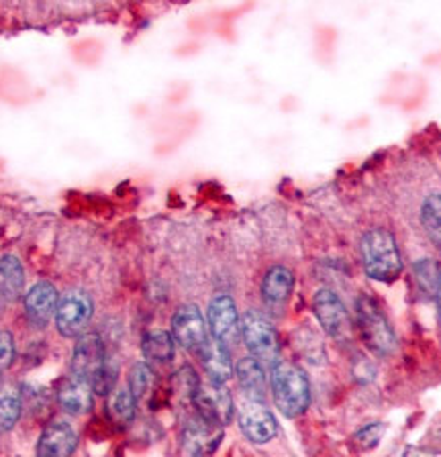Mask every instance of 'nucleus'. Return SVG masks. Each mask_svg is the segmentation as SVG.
I'll return each mask as SVG.
<instances>
[{
    "instance_id": "obj_1",
    "label": "nucleus",
    "mask_w": 441,
    "mask_h": 457,
    "mask_svg": "<svg viewBox=\"0 0 441 457\" xmlns=\"http://www.w3.org/2000/svg\"><path fill=\"white\" fill-rule=\"evenodd\" d=\"M364 271L376 282H395L403 274V260L395 235L388 228H370L360 241Z\"/></svg>"
},
{
    "instance_id": "obj_2",
    "label": "nucleus",
    "mask_w": 441,
    "mask_h": 457,
    "mask_svg": "<svg viewBox=\"0 0 441 457\" xmlns=\"http://www.w3.org/2000/svg\"><path fill=\"white\" fill-rule=\"evenodd\" d=\"M272 395L274 403L284 417L295 419L309 409L311 404V386L304 371L290 361L276 360L272 363Z\"/></svg>"
},
{
    "instance_id": "obj_3",
    "label": "nucleus",
    "mask_w": 441,
    "mask_h": 457,
    "mask_svg": "<svg viewBox=\"0 0 441 457\" xmlns=\"http://www.w3.org/2000/svg\"><path fill=\"white\" fill-rule=\"evenodd\" d=\"M355 312H358V327L360 335L366 345L372 349L376 355H390L396 349V337L390 328L388 320L380 312L379 304L370 296H360L355 303Z\"/></svg>"
},
{
    "instance_id": "obj_4",
    "label": "nucleus",
    "mask_w": 441,
    "mask_h": 457,
    "mask_svg": "<svg viewBox=\"0 0 441 457\" xmlns=\"http://www.w3.org/2000/svg\"><path fill=\"white\" fill-rule=\"evenodd\" d=\"M241 337L255 360L262 363H274L279 360V333L262 312L247 311L241 317Z\"/></svg>"
},
{
    "instance_id": "obj_5",
    "label": "nucleus",
    "mask_w": 441,
    "mask_h": 457,
    "mask_svg": "<svg viewBox=\"0 0 441 457\" xmlns=\"http://www.w3.org/2000/svg\"><path fill=\"white\" fill-rule=\"evenodd\" d=\"M192 404L196 406V412L203 419L215 425L225 427L233 419V398L219 382H198L195 395H192Z\"/></svg>"
},
{
    "instance_id": "obj_6",
    "label": "nucleus",
    "mask_w": 441,
    "mask_h": 457,
    "mask_svg": "<svg viewBox=\"0 0 441 457\" xmlns=\"http://www.w3.org/2000/svg\"><path fill=\"white\" fill-rule=\"evenodd\" d=\"M312 309H315V317L329 337L344 339L350 335V314H347L336 292L329 288L319 290L312 298Z\"/></svg>"
},
{
    "instance_id": "obj_7",
    "label": "nucleus",
    "mask_w": 441,
    "mask_h": 457,
    "mask_svg": "<svg viewBox=\"0 0 441 457\" xmlns=\"http://www.w3.org/2000/svg\"><path fill=\"white\" fill-rule=\"evenodd\" d=\"M209 327L211 335L225 347H233L241 337V319L237 306L231 296L220 295L209 304Z\"/></svg>"
},
{
    "instance_id": "obj_8",
    "label": "nucleus",
    "mask_w": 441,
    "mask_h": 457,
    "mask_svg": "<svg viewBox=\"0 0 441 457\" xmlns=\"http://www.w3.org/2000/svg\"><path fill=\"white\" fill-rule=\"evenodd\" d=\"M92 314V300L80 290L68 292L55 309V325L63 337H76L87 327Z\"/></svg>"
},
{
    "instance_id": "obj_9",
    "label": "nucleus",
    "mask_w": 441,
    "mask_h": 457,
    "mask_svg": "<svg viewBox=\"0 0 441 457\" xmlns=\"http://www.w3.org/2000/svg\"><path fill=\"white\" fill-rule=\"evenodd\" d=\"M239 428L252 443H268L279 433V423H276L274 414L270 412L262 400H245L239 409Z\"/></svg>"
},
{
    "instance_id": "obj_10",
    "label": "nucleus",
    "mask_w": 441,
    "mask_h": 457,
    "mask_svg": "<svg viewBox=\"0 0 441 457\" xmlns=\"http://www.w3.org/2000/svg\"><path fill=\"white\" fill-rule=\"evenodd\" d=\"M172 335L176 343L192 353L201 352V347L209 341L206 325L196 304H184L172 317Z\"/></svg>"
},
{
    "instance_id": "obj_11",
    "label": "nucleus",
    "mask_w": 441,
    "mask_h": 457,
    "mask_svg": "<svg viewBox=\"0 0 441 457\" xmlns=\"http://www.w3.org/2000/svg\"><path fill=\"white\" fill-rule=\"evenodd\" d=\"M58 290L49 282H37L25 296V312L33 325L46 327L58 309Z\"/></svg>"
},
{
    "instance_id": "obj_12",
    "label": "nucleus",
    "mask_w": 441,
    "mask_h": 457,
    "mask_svg": "<svg viewBox=\"0 0 441 457\" xmlns=\"http://www.w3.org/2000/svg\"><path fill=\"white\" fill-rule=\"evenodd\" d=\"M58 398L63 411L72 414H84L95 404V388H92V384L87 378L72 374L62 382Z\"/></svg>"
},
{
    "instance_id": "obj_13",
    "label": "nucleus",
    "mask_w": 441,
    "mask_h": 457,
    "mask_svg": "<svg viewBox=\"0 0 441 457\" xmlns=\"http://www.w3.org/2000/svg\"><path fill=\"white\" fill-rule=\"evenodd\" d=\"M220 437H223V427L211 423L198 414V419L184 428L182 441L188 453H211L219 445Z\"/></svg>"
},
{
    "instance_id": "obj_14",
    "label": "nucleus",
    "mask_w": 441,
    "mask_h": 457,
    "mask_svg": "<svg viewBox=\"0 0 441 457\" xmlns=\"http://www.w3.org/2000/svg\"><path fill=\"white\" fill-rule=\"evenodd\" d=\"M76 445H78V435L72 428V425L66 423V420H54V423L46 428L44 435H41L37 453L66 457L74 453Z\"/></svg>"
},
{
    "instance_id": "obj_15",
    "label": "nucleus",
    "mask_w": 441,
    "mask_h": 457,
    "mask_svg": "<svg viewBox=\"0 0 441 457\" xmlns=\"http://www.w3.org/2000/svg\"><path fill=\"white\" fill-rule=\"evenodd\" d=\"M295 288L293 271L284 266H274L266 271L262 280V298L268 309H282L288 303Z\"/></svg>"
},
{
    "instance_id": "obj_16",
    "label": "nucleus",
    "mask_w": 441,
    "mask_h": 457,
    "mask_svg": "<svg viewBox=\"0 0 441 457\" xmlns=\"http://www.w3.org/2000/svg\"><path fill=\"white\" fill-rule=\"evenodd\" d=\"M201 357L203 368L209 374V380L225 384L233 376V363L229 347H225L223 343L217 341L215 337H209V341L201 347V352L196 353Z\"/></svg>"
},
{
    "instance_id": "obj_17",
    "label": "nucleus",
    "mask_w": 441,
    "mask_h": 457,
    "mask_svg": "<svg viewBox=\"0 0 441 457\" xmlns=\"http://www.w3.org/2000/svg\"><path fill=\"white\" fill-rule=\"evenodd\" d=\"M104 360L106 357L101 339L96 335H84L74 349L72 374L92 380V376L96 374V370L103 366Z\"/></svg>"
},
{
    "instance_id": "obj_18",
    "label": "nucleus",
    "mask_w": 441,
    "mask_h": 457,
    "mask_svg": "<svg viewBox=\"0 0 441 457\" xmlns=\"http://www.w3.org/2000/svg\"><path fill=\"white\" fill-rule=\"evenodd\" d=\"M236 376L239 386L245 390V395L254 400H264L266 396V371L262 368V361L254 355L241 357L236 366Z\"/></svg>"
},
{
    "instance_id": "obj_19",
    "label": "nucleus",
    "mask_w": 441,
    "mask_h": 457,
    "mask_svg": "<svg viewBox=\"0 0 441 457\" xmlns=\"http://www.w3.org/2000/svg\"><path fill=\"white\" fill-rule=\"evenodd\" d=\"M25 286L23 263L15 255H4L0 260V303H12L21 296Z\"/></svg>"
},
{
    "instance_id": "obj_20",
    "label": "nucleus",
    "mask_w": 441,
    "mask_h": 457,
    "mask_svg": "<svg viewBox=\"0 0 441 457\" xmlns=\"http://www.w3.org/2000/svg\"><path fill=\"white\" fill-rule=\"evenodd\" d=\"M141 349H144L146 360L166 363L174 360L176 339L168 331H149L144 337V343H141Z\"/></svg>"
},
{
    "instance_id": "obj_21",
    "label": "nucleus",
    "mask_w": 441,
    "mask_h": 457,
    "mask_svg": "<svg viewBox=\"0 0 441 457\" xmlns=\"http://www.w3.org/2000/svg\"><path fill=\"white\" fill-rule=\"evenodd\" d=\"M21 411H23L21 392L11 384L0 386V433L11 431L17 425Z\"/></svg>"
},
{
    "instance_id": "obj_22",
    "label": "nucleus",
    "mask_w": 441,
    "mask_h": 457,
    "mask_svg": "<svg viewBox=\"0 0 441 457\" xmlns=\"http://www.w3.org/2000/svg\"><path fill=\"white\" fill-rule=\"evenodd\" d=\"M135 403L137 400H135L129 388L117 390L109 403V417L112 419V423L119 427H129L135 419Z\"/></svg>"
},
{
    "instance_id": "obj_23",
    "label": "nucleus",
    "mask_w": 441,
    "mask_h": 457,
    "mask_svg": "<svg viewBox=\"0 0 441 457\" xmlns=\"http://www.w3.org/2000/svg\"><path fill=\"white\" fill-rule=\"evenodd\" d=\"M421 223L431 241L441 247V195H431L425 198L421 206Z\"/></svg>"
},
{
    "instance_id": "obj_24",
    "label": "nucleus",
    "mask_w": 441,
    "mask_h": 457,
    "mask_svg": "<svg viewBox=\"0 0 441 457\" xmlns=\"http://www.w3.org/2000/svg\"><path fill=\"white\" fill-rule=\"evenodd\" d=\"M415 274H417V282L425 292H431V295H437L439 288V280H441V271L437 268V263L433 260H421L415 263Z\"/></svg>"
},
{
    "instance_id": "obj_25",
    "label": "nucleus",
    "mask_w": 441,
    "mask_h": 457,
    "mask_svg": "<svg viewBox=\"0 0 441 457\" xmlns=\"http://www.w3.org/2000/svg\"><path fill=\"white\" fill-rule=\"evenodd\" d=\"M152 384H154L152 368H149L147 363H144V361L135 363L133 370H131V378H129V390L133 392L135 400L144 398L149 392V388H152Z\"/></svg>"
},
{
    "instance_id": "obj_26",
    "label": "nucleus",
    "mask_w": 441,
    "mask_h": 457,
    "mask_svg": "<svg viewBox=\"0 0 441 457\" xmlns=\"http://www.w3.org/2000/svg\"><path fill=\"white\" fill-rule=\"evenodd\" d=\"M115 382H117V366L106 360L103 366L96 370V374L92 376V380H90L92 388H95L96 395H101V396L109 395V392L115 388Z\"/></svg>"
},
{
    "instance_id": "obj_27",
    "label": "nucleus",
    "mask_w": 441,
    "mask_h": 457,
    "mask_svg": "<svg viewBox=\"0 0 441 457\" xmlns=\"http://www.w3.org/2000/svg\"><path fill=\"white\" fill-rule=\"evenodd\" d=\"M15 360V339L9 331H0V370L9 368Z\"/></svg>"
},
{
    "instance_id": "obj_28",
    "label": "nucleus",
    "mask_w": 441,
    "mask_h": 457,
    "mask_svg": "<svg viewBox=\"0 0 441 457\" xmlns=\"http://www.w3.org/2000/svg\"><path fill=\"white\" fill-rule=\"evenodd\" d=\"M382 431H384V427L380 423H370L362 428L358 435H355V439H358L364 447H372L382 437Z\"/></svg>"
},
{
    "instance_id": "obj_29",
    "label": "nucleus",
    "mask_w": 441,
    "mask_h": 457,
    "mask_svg": "<svg viewBox=\"0 0 441 457\" xmlns=\"http://www.w3.org/2000/svg\"><path fill=\"white\" fill-rule=\"evenodd\" d=\"M437 304H439V317H441V280H439V288H437Z\"/></svg>"
}]
</instances>
